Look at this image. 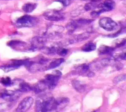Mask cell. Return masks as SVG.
Segmentation results:
<instances>
[{
    "instance_id": "obj_1",
    "label": "cell",
    "mask_w": 126,
    "mask_h": 112,
    "mask_svg": "<svg viewBox=\"0 0 126 112\" xmlns=\"http://www.w3.org/2000/svg\"><path fill=\"white\" fill-rule=\"evenodd\" d=\"M35 111L40 112L55 111V98L45 95L38 97L35 101Z\"/></svg>"
},
{
    "instance_id": "obj_2",
    "label": "cell",
    "mask_w": 126,
    "mask_h": 112,
    "mask_svg": "<svg viewBox=\"0 0 126 112\" xmlns=\"http://www.w3.org/2000/svg\"><path fill=\"white\" fill-rule=\"evenodd\" d=\"M39 22V19L34 16L24 15L17 19L16 26L18 28H30L36 26Z\"/></svg>"
},
{
    "instance_id": "obj_3",
    "label": "cell",
    "mask_w": 126,
    "mask_h": 112,
    "mask_svg": "<svg viewBox=\"0 0 126 112\" xmlns=\"http://www.w3.org/2000/svg\"><path fill=\"white\" fill-rule=\"evenodd\" d=\"M93 21L94 20L93 19L80 18L69 22L66 25V28L68 30V33L72 34L77 29L86 25H88Z\"/></svg>"
},
{
    "instance_id": "obj_4",
    "label": "cell",
    "mask_w": 126,
    "mask_h": 112,
    "mask_svg": "<svg viewBox=\"0 0 126 112\" xmlns=\"http://www.w3.org/2000/svg\"><path fill=\"white\" fill-rule=\"evenodd\" d=\"M61 75L62 73L59 71L56 70L53 74H49L45 76L43 79L47 85L48 89L53 90L56 87Z\"/></svg>"
},
{
    "instance_id": "obj_5",
    "label": "cell",
    "mask_w": 126,
    "mask_h": 112,
    "mask_svg": "<svg viewBox=\"0 0 126 112\" xmlns=\"http://www.w3.org/2000/svg\"><path fill=\"white\" fill-rule=\"evenodd\" d=\"M98 24L101 28L109 32L115 31L118 28V24L109 17L101 18L99 20Z\"/></svg>"
},
{
    "instance_id": "obj_6",
    "label": "cell",
    "mask_w": 126,
    "mask_h": 112,
    "mask_svg": "<svg viewBox=\"0 0 126 112\" xmlns=\"http://www.w3.org/2000/svg\"><path fill=\"white\" fill-rule=\"evenodd\" d=\"M46 38L44 36H36L32 38L30 41L29 51H34L41 50L45 46Z\"/></svg>"
},
{
    "instance_id": "obj_7",
    "label": "cell",
    "mask_w": 126,
    "mask_h": 112,
    "mask_svg": "<svg viewBox=\"0 0 126 112\" xmlns=\"http://www.w3.org/2000/svg\"><path fill=\"white\" fill-rule=\"evenodd\" d=\"M43 16L47 20L59 21L64 19V14L60 11L55 9H48L43 14Z\"/></svg>"
},
{
    "instance_id": "obj_8",
    "label": "cell",
    "mask_w": 126,
    "mask_h": 112,
    "mask_svg": "<svg viewBox=\"0 0 126 112\" xmlns=\"http://www.w3.org/2000/svg\"><path fill=\"white\" fill-rule=\"evenodd\" d=\"M20 91L10 90H4L0 93V97L7 102H13L16 101L21 95Z\"/></svg>"
},
{
    "instance_id": "obj_9",
    "label": "cell",
    "mask_w": 126,
    "mask_h": 112,
    "mask_svg": "<svg viewBox=\"0 0 126 112\" xmlns=\"http://www.w3.org/2000/svg\"><path fill=\"white\" fill-rule=\"evenodd\" d=\"M64 31V28L60 25H52L49 26L46 30L43 36L46 38L54 37L60 35Z\"/></svg>"
},
{
    "instance_id": "obj_10",
    "label": "cell",
    "mask_w": 126,
    "mask_h": 112,
    "mask_svg": "<svg viewBox=\"0 0 126 112\" xmlns=\"http://www.w3.org/2000/svg\"><path fill=\"white\" fill-rule=\"evenodd\" d=\"M33 103V99L32 97H26L20 102L15 111L18 112H27L31 108Z\"/></svg>"
},
{
    "instance_id": "obj_11",
    "label": "cell",
    "mask_w": 126,
    "mask_h": 112,
    "mask_svg": "<svg viewBox=\"0 0 126 112\" xmlns=\"http://www.w3.org/2000/svg\"><path fill=\"white\" fill-rule=\"evenodd\" d=\"M7 45L12 49L16 51H29V46L28 43L23 41L12 40L8 41Z\"/></svg>"
},
{
    "instance_id": "obj_12",
    "label": "cell",
    "mask_w": 126,
    "mask_h": 112,
    "mask_svg": "<svg viewBox=\"0 0 126 112\" xmlns=\"http://www.w3.org/2000/svg\"><path fill=\"white\" fill-rule=\"evenodd\" d=\"M115 6V2L112 0H105L102 2L98 4L97 8L98 11L101 14L105 12H108L112 10Z\"/></svg>"
},
{
    "instance_id": "obj_13",
    "label": "cell",
    "mask_w": 126,
    "mask_h": 112,
    "mask_svg": "<svg viewBox=\"0 0 126 112\" xmlns=\"http://www.w3.org/2000/svg\"><path fill=\"white\" fill-rule=\"evenodd\" d=\"M69 102V99L67 97H60L55 99V111H59L64 109Z\"/></svg>"
},
{
    "instance_id": "obj_14",
    "label": "cell",
    "mask_w": 126,
    "mask_h": 112,
    "mask_svg": "<svg viewBox=\"0 0 126 112\" xmlns=\"http://www.w3.org/2000/svg\"><path fill=\"white\" fill-rule=\"evenodd\" d=\"M47 89H48V87L43 79L39 81L32 86V90L36 94L43 92Z\"/></svg>"
},
{
    "instance_id": "obj_15",
    "label": "cell",
    "mask_w": 126,
    "mask_h": 112,
    "mask_svg": "<svg viewBox=\"0 0 126 112\" xmlns=\"http://www.w3.org/2000/svg\"><path fill=\"white\" fill-rule=\"evenodd\" d=\"M90 36V34L89 32H84L80 34H78L75 36L73 38H72L70 41V43L78 42L82 41H84L87 39Z\"/></svg>"
},
{
    "instance_id": "obj_16",
    "label": "cell",
    "mask_w": 126,
    "mask_h": 112,
    "mask_svg": "<svg viewBox=\"0 0 126 112\" xmlns=\"http://www.w3.org/2000/svg\"><path fill=\"white\" fill-rule=\"evenodd\" d=\"M71 84L74 89L79 93H82L85 91L86 86L78 80H72L71 81Z\"/></svg>"
},
{
    "instance_id": "obj_17",
    "label": "cell",
    "mask_w": 126,
    "mask_h": 112,
    "mask_svg": "<svg viewBox=\"0 0 126 112\" xmlns=\"http://www.w3.org/2000/svg\"><path fill=\"white\" fill-rule=\"evenodd\" d=\"M64 59L63 58H57L53 60L50 63L47 65V70L54 69L60 66L63 62Z\"/></svg>"
},
{
    "instance_id": "obj_18",
    "label": "cell",
    "mask_w": 126,
    "mask_h": 112,
    "mask_svg": "<svg viewBox=\"0 0 126 112\" xmlns=\"http://www.w3.org/2000/svg\"><path fill=\"white\" fill-rule=\"evenodd\" d=\"M96 48V45L95 43L92 41H89L82 46L81 48V50L84 52H89L94 50Z\"/></svg>"
},
{
    "instance_id": "obj_19",
    "label": "cell",
    "mask_w": 126,
    "mask_h": 112,
    "mask_svg": "<svg viewBox=\"0 0 126 112\" xmlns=\"http://www.w3.org/2000/svg\"><path fill=\"white\" fill-rule=\"evenodd\" d=\"M115 48L114 47L103 45L99 47L98 49V53L100 55L104 54H109L112 53V52L114 50Z\"/></svg>"
},
{
    "instance_id": "obj_20",
    "label": "cell",
    "mask_w": 126,
    "mask_h": 112,
    "mask_svg": "<svg viewBox=\"0 0 126 112\" xmlns=\"http://www.w3.org/2000/svg\"><path fill=\"white\" fill-rule=\"evenodd\" d=\"M20 67H19V66H18L17 65L15 64V63H14L13 62H12L11 64L0 66V69H1L4 72L8 73L10 71L17 69L19 68Z\"/></svg>"
},
{
    "instance_id": "obj_21",
    "label": "cell",
    "mask_w": 126,
    "mask_h": 112,
    "mask_svg": "<svg viewBox=\"0 0 126 112\" xmlns=\"http://www.w3.org/2000/svg\"><path fill=\"white\" fill-rule=\"evenodd\" d=\"M20 92H28L32 90V86L25 81H22L19 84V88L17 90Z\"/></svg>"
},
{
    "instance_id": "obj_22",
    "label": "cell",
    "mask_w": 126,
    "mask_h": 112,
    "mask_svg": "<svg viewBox=\"0 0 126 112\" xmlns=\"http://www.w3.org/2000/svg\"><path fill=\"white\" fill-rule=\"evenodd\" d=\"M37 4L32 2H28L24 4L22 8V10L26 13H31L32 12L36 7Z\"/></svg>"
},
{
    "instance_id": "obj_23",
    "label": "cell",
    "mask_w": 126,
    "mask_h": 112,
    "mask_svg": "<svg viewBox=\"0 0 126 112\" xmlns=\"http://www.w3.org/2000/svg\"><path fill=\"white\" fill-rule=\"evenodd\" d=\"M89 68H90L89 66H88L86 64H84L79 66V67H78V68H77L76 71L79 74H81V75L86 74H86V76H87L88 73H89Z\"/></svg>"
},
{
    "instance_id": "obj_24",
    "label": "cell",
    "mask_w": 126,
    "mask_h": 112,
    "mask_svg": "<svg viewBox=\"0 0 126 112\" xmlns=\"http://www.w3.org/2000/svg\"><path fill=\"white\" fill-rule=\"evenodd\" d=\"M0 83L6 87L11 86L14 84V82L12 81L10 77L8 76L1 77L0 79Z\"/></svg>"
},
{
    "instance_id": "obj_25",
    "label": "cell",
    "mask_w": 126,
    "mask_h": 112,
    "mask_svg": "<svg viewBox=\"0 0 126 112\" xmlns=\"http://www.w3.org/2000/svg\"><path fill=\"white\" fill-rule=\"evenodd\" d=\"M98 3L96 1H92L90 2H88L86 3L85 6H84V9L86 11H89V10H92L95 9L97 8Z\"/></svg>"
},
{
    "instance_id": "obj_26",
    "label": "cell",
    "mask_w": 126,
    "mask_h": 112,
    "mask_svg": "<svg viewBox=\"0 0 126 112\" xmlns=\"http://www.w3.org/2000/svg\"><path fill=\"white\" fill-rule=\"evenodd\" d=\"M68 50L67 49L62 46H58L57 48L56 53L61 56H64L68 53Z\"/></svg>"
},
{
    "instance_id": "obj_27",
    "label": "cell",
    "mask_w": 126,
    "mask_h": 112,
    "mask_svg": "<svg viewBox=\"0 0 126 112\" xmlns=\"http://www.w3.org/2000/svg\"><path fill=\"white\" fill-rule=\"evenodd\" d=\"M125 80H126V74L119 75H117L114 78L113 80V82L114 83H118Z\"/></svg>"
},
{
    "instance_id": "obj_28",
    "label": "cell",
    "mask_w": 126,
    "mask_h": 112,
    "mask_svg": "<svg viewBox=\"0 0 126 112\" xmlns=\"http://www.w3.org/2000/svg\"><path fill=\"white\" fill-rule=\"evenodd\" d=\"M10 105L6 103H1L0 104V111H6V110H8L10 108Z\"/></svg>"
},
{
    "instance_id": "obj_29",
    "label": "cell",
    "mask_w": 126,
    "mask_h": 112,
    "mask_svg": "<svg viewBox=\"0 0 126 112\" xmlns=\"http://www.w3.org/2000/svg\"><path fill=\"white\" fill-rule=\"evenodd\" d=\"M101 14V13H100V12L97 10H94L92 12H91V13H90V15L93 18H97V17H98Z\"/></svg>"
},
{
    "instance_id": "obj_30",
    "label": "cell",
    "mask_w": 126,
    "mask_h": 112,
    "mask_svg": "<svg viewBox=\"0 0 126 112\" xmlns=\"http://www.w3.org/2000/svg\"><path fill=\"white\" fill-rule=\"evenodd\" d=\"M71 0H58V1L61 2L64 6L69 5L71 3Z\"/></svg>"
},
{
    "instance_id": "obj_31",
    "label": "cell",
    "mask_w": 126,
    "mask_h": 112,
    "mask_svg": "<svg viewBox=\"0 0 126 112\" xmlns=\"http://www.w3.org/2000/svg\"><path fill=\"white\" fill-rule=\"evenodd\" d=\"M126 43V39H123L122 40H121L120 41H118L116 43V47H121L123 45H124Z\"/></svg>"
},
{
    "instance_id": "obj_32",
    "label": "cell",
    "mask_w": 126,
    "mask_h": 112,
    "mask_svg": "<svg viewBox=\"0 0 126 112\" xmlns=\"http://www.w3.org/2000/svg\"><path fill=\"white\" fill-rule=\"evenodd\" d=\"M117 60H126V53H122L121 54H120L119 55H117L115 58Z\"/></svg>"
},
{
    "instance_id": "obj_33",
    "label": "cell",
    "mask_w": 126,
    "mask_h": 112,
    "mask_svg": "<svg viewBox=\"0 0 126 112\" xmlns=\"http://www.w3.org/2000/svg\"></svg>"
}]
</instances>
